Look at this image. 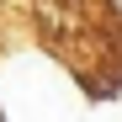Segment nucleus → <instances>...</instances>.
<instances>
[]
</instances>
